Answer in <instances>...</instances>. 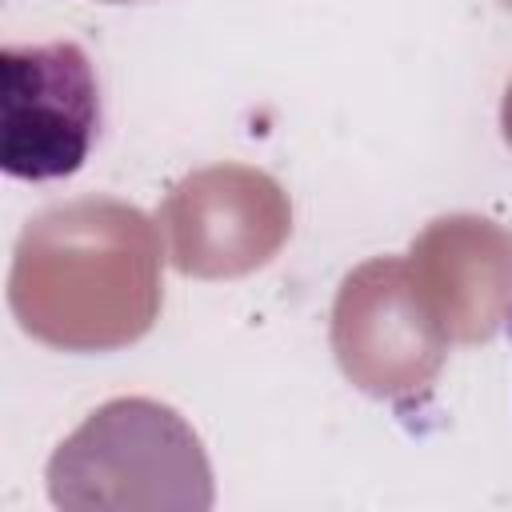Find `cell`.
<instances>
[{"label": "cell", "instance_id": "cell-2", "mask_svg": "<svg viewBox=\"0 0 512 512\" xmlns=\"http://www.w3.org/2000/svg\"><path fill=\"white\" fill-rule=\"evenodd\" d=\"M96 4H140V0H96Z\"/></svg>", "mask_w": 512, "mask_h": 512}, {"label": "cell", "instance_id": "cell-1", "mask_svg": "<svg viewBox=\"0 0 512 512\" xmlns=\"http://www.w3.org/2000/svg\"><path fill=\"white\" fill-rule=\"evenodd\" d=\"M0 168L44 184L84 168L100 136V80L72 40L0 48Z\"/></svg>", "mask_w": 512, "mask_h": 512}]
</instances>
